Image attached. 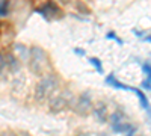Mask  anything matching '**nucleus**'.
I'll return each mask as SVG.
<instances>
[{"label": "nucleus", "instance_id": "obj_1", "mask_svg": "<svg viewBox=\"0 0 151 136\" xmlns=\"http://www.w3.org/2000/svg\"><path fill=\"white\" fill-rule=\"evenodd\" d=\"M58 88H59V79L53 74H47L35 86V100L38 101L47 100L56 92Z\"/></svg>", "mask_w": 151, "mask_h": 136}, {"label": "nucleus", "instance_id": "obj_2", "mask_svg": "<svg viewBox=\"0 0 151 136\" xmlns=\"http://www.w3.org/2000/svg\"><path fill=\"white\" fill-rule=\"evenodd\" d=\"M48 104H50V109L53 112H60L67 107H73L74 106V94L71 91H62L60 94L58 95H52L48 98Z\"/></svg>", "mask_w": 151, "mask_h": 136}, {"label": "nucleus", "instance_id": "obj_3", "mask_svg": "<svg viewBox=\"0 0 151 136\" xmlns=\"http://www.w3.org/2000/svg\"><path fill=\"white\" fill-rule=\"evenodd\" d=\"M27 60H29L30 70L35 74L41 73L47 67V55L41 47H32L29 50V59Z\"/></svg>", "mask_w": 151, "mask_h": 136}, {"label": "nucleus", "instance_id": "obj_4", "mask_svg": "<svg viewBox=\"0 0 151 136\" xmlns=\"http://www.w3.org/2000/svg\"><path fill=\"white\" fill-rule=\"evenodd\" d=\"M73 109H74L76 114H79V115H82V117H85V115L89 114L91 109H92V98H91L89 92L80 94V95L77 97V100H76Z\"/></svg>", "mask_w": 151, "mask_h": 136}, {"label": "nucleus", "instance_id": "obj_5", "mask_svg": "<svg viewBox=\"0 0 151 136\" xmlns=\"http://www.w3.org/2000/svg\"><path fill=\"white\" fill-rule=\"evenodd\" d=\"M91 110H92V115L95 117V119H97L98 122H106V121H107V109H106V106H104L103 103L97 104V106L92 107Z\"/></svg>", "mask_w": 151, "mask_h": 136}, {"label": "nucleus", "instance_id": "obj_6", "mask_svg": "<svg viewBox=\"0 0 151 136\" xmlns=\"http://www.w3.org/2000/svg\"><path fill=\"white\" fill-rule=\"evenodd\" d=\"M112 130L115 133H133L132 130H134L130 124H127V122H119V124H113L112 126Z\"/></svg>", "mask_w": 151, "mask_h": 136}, {"label": "nucleus", "instance_id": "obj_7", "mask_svg": "<svg viewBox=\"0 0 151 136\" xmlns=\"http://www.w3.org/2000/svg\"><path fill=\"white\" fill-rule=\"evenodd\" d=\"M15 52H20V58H21L23 60H27V59H29V50L26 48V45L17 44V45H15Z\"/></svg>", "mask_w": 151, "mask_h": 136}, {"label": "nucleus", "instance_id": "obj_8", "mask_svg": "<svg viewBox=\"0 0 151 136\" xmlns=\"http://www.w3.org/2000/svg\"><path fill=\"white\" fill-rule=\"evenodd\" d=\"M109 121H110V126H113V124H119V122L124 121V117H122L121 112H113V114L109 117Z\"/></svg>", "mask_w": 151, "mask_h": 136}, {"label": "nucleus", "instance_id": "obj_9", "mask_svg": "<svg viewBox=\"0 0 151 136\" xmlns=\"http://www.w3.org/2000/svg\"><path fill=\"white\" fill-rule=\"evenodd\" d=\"M91 62H92L95 67H98V71H100V73H103V67H101V64H100L98 60H95V58H92V59H91Z\"/></svg>", "mask_w": 151, "mask_h": 136}, {"label": "nucleus", "instance_id": "obj_10", "mask_svg": "<svg viewBox=\"0 0 151 136\" xmlns=\"http://www.w3.org/2000/svg\"><path fill=\"white\" fill-rule=\"evenodd\" d=\"M144 71L147 73V77H150V62H148V60L144 64Z\"/></svg>", "mask_w": 151, "mask_h": 136}, {"label": "nucleus", "instance_id": "obj_11", "mask_svg": "<svg viewBox=\"0 0 151 136\" xmlns=\"http://www.w3.org/2000/svg\"><path fill=\"white\" fill-rule=\"evenodd\" d=\"M142 86H144L147 91H150V77H147V79L144 80V85H142Z\"/></svg>", "mask_w": 151, "mask_h": 136}, {"label": "nucleus", "instance_id": "obj_12", "mask_svg": "<svg viewBox=\"0 0 151 136\" xmlns=\"http://www.w3.org/2000/svg\"><path fill=\"white\" fill-rule=\"evenodd\" d=\"M77 136H91V135H88V133H80V135H77Z\"/></svg>", "mask_w": 151, "mask_h": 136}, {"label": "nucleus", "instance_id": "obj_13", "mask_svg": "<svg viewBox=\"0 0 151 136\" xmlns=\"http://www.w3.org/2000/svg\"><path fill=\"white\" fill-rule=\"evenodd\" d=\"M97 136H109V135H106V133H98Z\"/></svg>", "mask_w": 151, "mask_h": 136}]
</instances>
